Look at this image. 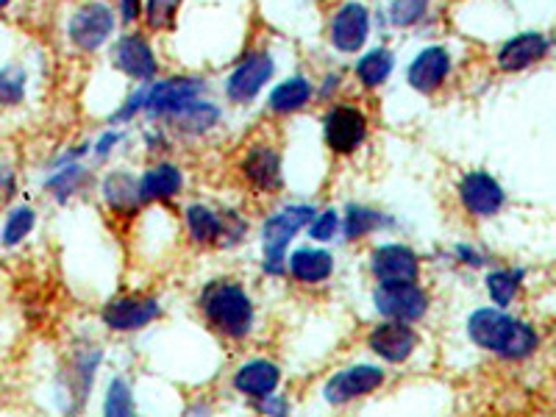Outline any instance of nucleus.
I'll return each instance as SVG.
<instances>
[{
    "label": "nucleus",
    "mask_w": 556,
    "mask_h": 417,
    "mask_svg": "<svg viewBox=\"0 0 556 417\" xmlns=\"http://www.w3.org/2000/svg\"><path fill=\"white\" fill-rule=\"evenodd\" d=\"M468 331L473 342L484 351L506 356V359H526L538 351L540 337L529 323L506 317L504 312L479 309L468 320Z\"/></svg>",
    "instance_id": "nucleus-1"
},
{
    "label": "nucleus",
    "mask_w": 556,
    "mask_h": 417,
    "mask_svg": "<svg viewBox=\"0 0 556 417\" xmlns=\"http://www.w3.org/2000/svg\"><path fill=\"white\" fill-rule=\"evenodd\" d=\"M203 315L208 317V323L215 326L220 334L226 337H245L251 331L253 323V304L251 298L245 295V290L231 281H217V285L206 287L201 298Z\"/></svg>",
    "instance_id": "nucleus-2"
},
{
    "label": "nucleus",
    "mask_w": 556,
    "mask_h": 417,
    "mask_svg": "<svg viewBox=\"0 0 556 417\" xmlns=\"http://www.w3.org/2000/svg\"><path fill=\"white\" fill-rule=\"evenodd\" d=\"M315 215L312 206H290L281 208L278 215H273L265 223V231H262V242H265V270L267 273H281L285 267V251L290 245L292 237L306 226Z\"/></svg>",
    "instance_id": "nucleus-3"
},
{
    "label": "nucleus",
    "mask_w": 556,
    "mask_h": 417,
    "mask_svg": "<svg viewBox=\"0 0 556 417\" xmlns=\"http://www.w3.org/2000/svg\"><path fill=\"white\" fill-rule=\"evenodd\" d=\"M376 309L390 320H417L429 309V295H426L415 281H395V285H379L374 295Z\"/></svg>",
    "instance_id": "nucleus-4"
},
{
    "label": "nucleus",
    "mask_w": 556,
    "mask_h": 417,
    "mask_svg": "<svg viewBox=\"0 0 556 417\" xmlns=\"http://www.w3.org/2000/svg\"><path fill=\"white\" fill-rule=\"evenodd\" d=\"M114 31V14L106 3L101 0H92L87 7L78 9L70 20V39L81 48V51H98L101 45H106V39Z\"/></svg>",
    "instance_id": "nucleus-5"
},
{
    "label": "nucleus",
    "mask_w": 556,
    "mask_h": 417,
    "mask_svg": "<svg viewBox=\"0 0 556 417\" xmlns=\"http://www.w3.org/2000/svg\"><path fill=\"white\" fill-rule=\"evenodd\" d=\"M323 134L334 153H351L362 146L367 134V117L354 106H334L326 121H323Z\"/></svg>",
    "instance_id": "nucleus-6"
},
{
    "label": "nucleus",
    "mask_w": 556,
    "mask_h": 417,
    "mask_svg": "<svg viewBox=\"0 0 556 417\" xmlns=\"http://www.w3.org/2000/svg\"><path fill=\"white\" fill-rule=\"evenodd\" d=\"M201 78H170V81H159L151 89H146L142 109L148 114H153V117H167V114L181 109L192 98H201Z\"/></svg>",
    "instance_id": "nucleus-7"
},
{
    "label": "nucleus",
    "mask_w": 556,
    "mask_h": 417,
    "mask_svg": "<svg viewBox=\"0 0 556 417\" xmlns=\"http://www.w3.org/2000/svg\"><path fill=\"white\" fill-rule=\"evenodd\" d=\"M273 76V56L270 53H251L240 67L231 73L226 84L228 98L235 103H248L260 96L262 87L270 81Z\"/></svg>",
    "instance_id": "nucleus-8"
},
{
    "label": "nucleus",
    "mask_w": 556,
    "mask_h": 417,
    "mask_svg": "<svg viewBox=\"0 0 556 417\" xmlns=\"http://www.w3.org/2000/svg\"><path fill=\"white\" fill-rule=\"evenodd\" d=\"M459 195L462 203L468 206V212L479 217H490V215H498L501 206H504L506 195L501 190V184L495 181L490 173H468V176L462 178L459 184Z\"/></svg>",
    "instance_id": "nucleus-9"
},
{
    "label": "nucleus",
    "mask_w": 556,
    "mask_h": 417,
    "mask_svg": "<svg viewBox=\"0 0 556 417\" xmlns=\"http://www.w3.org/2000/svg\"><path fill=\"white\" fill-rule=\"evenodd\" d=\"M384 381V374L374 365H359V367H348L342 374H337L334 379L326 384V401L329 404H348V401L362 399L367 392H374L376 387H381Z\"/></svg>",
    "instance_id": "nucleus-10"
},
{
    "label": "nucleus",
    "mask_w": 556,
    "mask_h": 417,
    "mask_svg": "<svg viewBox=\"0 0 556 417\" xmlns=\"http://www.w3.org/2000/svg\"><path fill=\"white\" fill-rule=\"evenodd\" d=\"M370 31V14L362 3H345L331 20V45L342 53H354L365 45Z\"/></svg>",
    "instance_id": "nucleus-11"
},
{
    "label": "nucleus",
    "mask_w": 556,
    "mask_h": 417,
    "mask_svg": "<svg viewBox=\"0 0 556 417\" xmlns=\"http://www.w3.org/2000/svg\"><path fill=\"white\" fill-rule=\"evenodd\" d=\"M159 317V301L153 298H117L103 309V323L114 331H134Z\"/></svg>",
    "instance_id": "nucleus-12"
},
{
    "label": "nucleus",
    "mask_w": 556,
    "mask_h": 417,
    "mask_svg": "<svg viewBox=\"0 0 556 417\" xmlns=\"http://www.w3.org/2000/svg\"><path fill=\"white\" fill-rule=\"evenodd\" d=\"M374 276L379 278L381 285H395V281H415L417 270V256L406 245H381L374 251Z\"/></svg>",
    "instance_id": "nucleus-13"
},
{
    "label": "nucleus",
    "mask_w": 556,
    "mask_h": 417,
    "mask_svg": "<svg viewBox=\"0 0 556 417\" xmlns=\"http://www.w3.org/2000/svg\"><path fill=\"white\" fill-rule=\"evenodd\" d=\"M114 64L126 73V76L137 78V81H151L156 76V59H153L151 45L139 34H128L114 48Z\"/></svg>",
    "instance_id": "nucleus-14"
},
{
    "label": "nucleus",
    "mask_w": 556,
    "mask_h": 417,
    "mask_svg": "<svg viewBox=\"0 0 556 417\" xmlns=\"http://www.w3.org/2000/svg\"><path fill=\"white\" fill-rule=\"evenodd\" d=\"M548 48V37H543V34H520L498 51V67L506 70V73H518V70H526L540 62V59H545Z\"/></svg>",
    "instance_id": "nucleus-15"
},
{
    "label": "nucleus",
    "mask_w": 556,
    "mask_h": 417,
    "mask_svg": "<svg viewBox=\"0 0 556 417\" xmlns=\"http://www.w3.org/2000/svg\"><path fill=\"white\" fill-rule=\"evenodd\" d=\"M417 337L404 320H390L370 334V348L387 362H404L415 351Z\"/></svg>",
    "instance_id": "nucleus-16"
},
{
    "label": "nucleus",
    "mask_w": 556,
    "mask_h": 417,
    "mask_svg": "<svg viewBox=\"0 0 556 417\" xmlns=\"http://www.w3.org/2000/svg\"><path fill=\"white\" fill-rule=\"evenodd\" d=\"M451 70V56L445 48H426L424 53H417L415 62L409 64V84L417 92H434L440 84L445 81Z\"/></svg>",
    "instance_id": "nucleus-17"
},
{
    "label": "nucleus",
    "mask_w": 556,
    "mask_h": 417,
    "mask_svg": "<svg viewBox=\"0 0 556 417\" xmlns=\"http://www.w3.org/2000/svg\"><path fill=\"white\" fill-rule=\"evenodd\" d=\"M242 170L256 190H276L281 184V162L278 153L267 146H253L242 162Z\"/></svg>",
    "instance_id": "nucleus-18"
},
{
    "label": "nucleus",
    "mask_w": 556,
    "mask_h": 417,
    "mask_svg": "<svg viewBox=\"0 0 556 417\" xmlns=\"http://www.w3.org/2000/svg\"><path fill=\"white\" fill-rule=\"evenodd\" d=\"M278 379H281L278 367L273 365V362L260 359L248 362V365H242L240 370H237L235 387L242 395H248V399H267V395H273V390L278 387Z\"/></svg>",
    "instance_id": "nucleus-19"
},
{
    "label": "nucleus",
    "mask_w": 556,
    "mask_h": 417,
    "mask_svg": "<svg viewBox=\"0 0 556 417\" xmlns=\"http://www.w3.org/2000/svg\"><path fill=\"white\" fill-rule=\"evenodd\" d=\"M181 190V173L173 165H156L139 181V201H167Z\"/></svg>",
    "instance_id": "nucleus-20"
},
{
    "label": "nucleus",
    "mask_w": 556,
    "mask_h": 417,
    "mask_svg": "<svg viewBox=\"0 0 556 417\" xmlns=\"http://www.w3.org/2000/svg\"><path fill=\"white\" fill-rule=\"evenodd\" d=\"M331 270H334V260L326 251L301 248L290 256V273L304 285H317L323 278H329Z\"/></svg>",
    "instance_id": "nucleus-21"
},
{
    "label": "nucleus",
    "mask_w": 556,
    "mask_h": 417,
    "mask_svg": "<svg viewBox=\"0 0 556 417\" xmlns=\"http://www.w3.org/2000/svg\"><path fill=\"white\" fill-rule=\"evenodd\" d=\"M217 117H220V112H217L212 103L198 101V98H192V101L184 103L181 109H176V112L167 114V121H170L173 126L181 128V131H192V134L208 131V128L217 123Z\"/></svg>",
    "instance_id": "nucleus-22"
},
{
    "label": "nucleus",
    "mask_w": 556,
    "mask_h": 417,
    "mask_svg": "<svg viewBox=\"0 0 556 417\" xmlns=\"http://www.w3.org/2000/svg\"><path fill=\"white\" fill-rule=\"evenodd\" d=\"M312 98V84L306 78L295 76L290 81L278 84L276 89L270 92V109L278 114L287 112H298L301 106H306Z\"/></svg>",
    "instance_id": "nucleus-23"
},
{
    "label": "nucleus",
    "mask_w": 556,
    "mask_h": 417,
    "mask_svg": "<svg viewBox=\"0 0 556 417\" xmlns=\"http://www.w3.org/2000/svg\"><path fill=\"white\" fill-rule=\"evenodd\" d=\"M392 73V53L387 48H374L356 62V76L365 87H381Z\"/></svg>",
    "instance_id": "nucleus-24"
},
{
    "label": "nucleus",
    "mask_w": 556,
    "mask_h": 417,
    "mask_svg": "<svg viewBox=\"0 0 556 417\" xmlns=\"http://www.w3.org/2000/svg\"><path fill=\"white\" fill-rule=\"evenodd\" d=\"M187 223H190V235L195 242H215L220 237L223 220L206 206L187 208Z\"/></svg>",
    "instance_id": "nucleus-25"
},
{
    "label": "nucleus",
    "mask_w": 556,
    "mask_h": 417,
    "mask_svg": "<svg viewBox=\"0 0 556 417\" xmlns=\"http://www.w3.org/2000/svg\"><path fill=\"white\" fill-rule=\"evenodd\" d=\"M384 223V217L374 208H365V206H351L348 208V220H345V237L348 240H362L365 235L376 231V228Z\"/></svg>",
    "instance_id": "nucleus-26"
},
{
    "label": "nucleus",
    "mask_w": 556,
    "mask_h": 417,
    "mask_svg": "<svg viewBox=\"0 0 556 417\" xmlns=\"http://www.w3.org/2000/svg\"><path fill=\"white\" fill-rule=\"evenodd\" d=\"M106 201L112 203L114 208H128L139 201L137 184L131 181V176L126 173H117V176L106 178Z\"/></svg>",
    "instance_id": "nucleus-27"
},
{
    "label": "nucleus",
    "mask_w": 556,
    "mask_h": 417,
    "mask_svg": "<svg viewBox=\"0 0 556 417\" xmlns=\"http://www.w3.org/2000/svg\"><path fill=\"white\" fill-rule=\"evenodd\" d=\"M26 96V73L20 67L0 70V106H17Z\"/></svg>",
    "instance_id": "nucleus-28"
},
{
    "label": "nucleus",
    "mask_w": 556,
    "mask_h": 417,
    "mask_svg": "<svg viewBox=\"0 0 556 417\" xmlns=\"http://www.w3.org/2000/svg\"><path fill=\"white\" fill-rule=\"evenodd\" d=\"M520 273H509V270H498V273H490L486 276V290L493 295V301L498 306H509L513 304L515 292H518V281Z\"/></svg>",
    "instance_id": "nucleus-29"
},
{
    "label": "nucleus",
    "mask_w": 556,
    "mask_h": 417,
    "mask_svg": "<svg viewBox=\"0 0 556 417\" xmlns=\"http://www.w3.org/2000/svg\"><path fill=\"white\" fill-rule=\"evenodd\" d=\"M34 228V212L28 206L14 208L12 215H9L7 226H3V245H17L23 242V237L31 235Z\"/></svg>",
    "instance_id": "nucleus-30"
},
{
    "label": "nucleus",
    "mask_w": 556,
    "mask_h": 417,
    "mask_svg": "<svg viewBox=\"0 0 556 417\" xmlns=\"http://www.w3.org/2000/svg\"><path fill=\"white\" fill-rule=\"evenodd\" d=\"M103 409H106V415H114V417L134 415V399L126 381L114 379L112 384H109L106 406H103Z\"/></svg>",
    "instance_id": "nucleus-31"
},
{
    "label": "nucleus",
    "mask_w": 556,
    "mask_h": 417,
    "mask_svg": "<svg viewBox=\"0 0 556 417\" xmlns=\"http://www.w3.org/2000/svg\"><path fill=\"white\" fill-rule=\"evenodd\" d=\"M426 9H429V0H392L390 20L399 28H409L424 17Z\"/></svg>",
    "instance_id": "nucleus-32"
},
{
    "label": "nucleus",
    "mask_w": 556,
    "mask_h": 417,
    "mask_svg": "<svg viewBox=\"0 0 556 417\" xmlns=\"http://www.w3.org/2000/svg\"><path fill=\"white\" fill-rule=\"evenodd\" d=\"M178 3L181 0H148L146 14H148V26L162 31V28H170L173 20H176Z\"/></svg>",
    "instance_id": "nucleus-33"
},
{
    "label": "nucleus",
    "mask_w": 556,
    "mask_h": 417,
    "mask_svg": "<svg viewBox=\"0 0 556 417\" xmlns=\"http://www.w3.org/2000/svg\"><path fill=\"white\" fill-rule=\"evenodd\" d=\"M309 237L312 240H331V237L337 235V226H340V217H337L334 208H329V212H323V215H317L315 220H309Z\"/></svg>",
    "instance_id": "nucleus-34"
},
{
    "label": "nucleus",
    "mask_w": 556,
    "mask_h": 417,
    "mask_svg": "<svg viewBox=\"0 0 556 417\" xmlns=\"http://www.w3.org/2000/svg\"><path fill=\"white\" fill-rule=\"evenodd\" d=\"M81 181H84L81 167H67V170H62L56 178H53L51 190L56 192V198H62V201H64L67 195H73V190H76Z\"/></svg>",
    "instance_id": "nucleus-35"
},
{
    "label": "nucleus",
    "mask_w": 556,
    "mask_h": 417,
    "mask_svg": "<svg viewBox=\"0 0 556 417\" xmlns=\"http://www.w3.org/2000/svg\"><path fill=\"white\" fill-rule=\"evenodd\" d=\"M139 12H142V0H121V14L126 23L137 20Z\"/></svg>",
    "instance_id": "nucleus-36"
},
{
    "label": "nucleus",
    "mask_w": 556,
    "mask_h": 417,
    "mask_svg": "<svg viewBox=\"0 0 556 417\" xmlns=\"http://www.w3.org/2000/svg\"><path fill=\"white\" fill-rule=\"evenodd\" d=\"M265 404H262V412H267V415H285L287 412V404L281 399H273V395H267V399H262Z\"/></svg>",
    "instance_id": "nucleus-37"
},
{
    "label": "nucleus",
    "mask_w": 556,
    "mask_h": 417,
    "mask_svg": "<svg viewBox=\"0 0 556 417\" xmlns=\"http://www.w3.org/2000/svg\"><path fill=\"white\" fill-rule=\"evenodd\" d=\"M459 256H465V260H462V262H470V265H481L479 256H476L473 251H468V248H459Z\"/></svg>",
    "instance_id": "nucleus-38"
},
{
    "label": "nucleus",
    "mask_w": 556,
    "mask_h": 417,
    "mask_svg": "<svg viewBox=\"0 0 556 417\" xmlns=\"http://www.w3.org/2000/svg\"><path fill=\"white\" fill-rule=\"evenodd\" d=\"M9 3H12V0H0V9H7Z\"/></svg>",
    "instance_id": "nucleus-39"
}]
</instances>
